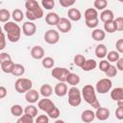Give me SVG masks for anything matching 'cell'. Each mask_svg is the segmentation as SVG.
<instances>
[{
    "label": "cell",
    "instance_id": "obj_1",
    "mask_svg": "<svg viewBox=\"0 0 123 123\" xmlns=\"http://www.w3.org/2000/svg\"><path fill=\"white\" fill-rule=\"evenodd\" d=\"M25 8H26L25 15L31 21L41 18L43 16V10L40 8L38 2L36 0H27L25 2Z\"/></svg>",
    "mask_w": 123,
    "mask_h": 123
},
{
    "label": "cell",
    "instance_id": "obj_2",
    "mask_svg": "<svg viewBox=\"0 0 123 123\" xmlns=\"http://www.w3.org/2000/svg\"><path fill=\"white\" fill-rule=\"evenodd\" d=\"M3 29L7 35L8 40L11 42H17L21 36V28L17 23L9 21L4 24Z\"/></svg>",
    "mask_w": 123,
    "mask_h": 123
},
{
    "label": "cell",
    "instance_id": "obj_3",
    "mask_svg": "<svg viewBox=\"0 0 123 123\" xmlns=\"http://www.w3.org/2000/svg\"><path fill=\"white\" fill-rule=\"evenodd\" d=\"M82 95L85 99V101L89 104L92 108L98 109L100 108V103L97 100L96 97V93H95V88L91 86V85H86L83 89H82Z\"/></svg>",
    "mask_w": 123,
    "mask_h": 123
},
{
    "label": "cell",
    "instance_id": "obj_4",
    "mask_svg": "<svg viewBox=\"0 0 123 123\" xmlns=\"http://www.w3.org/2000/svg\"><path fill=\"white\" fill-rule=\"evenodd\" d=\"M85 18H86V25L88 28H95L99 24L98 12L97 10L94 8H89L85 12Z\"/></svg>",
    "mask_w": 123,
    "mask_h": 123
},
{
    "label": "cell",
    "instance_id": "obj_5",
    "mask_svg": "<svg viewBox=\"0 0 123 123\" xmlns=\"http://www.w3.org/2000/svg\"><path fill=\"white\" fill-rule=\"evenodd\" d=\"M33 83L30 79L27 78H19L14 83V88L18 93H26L30 89H32Z\"/></svg>",
    "mask_w": 123,
    "mask_h": 123
},
{
    "label": "cell",
    "instance_id": "obj_6",
    "mask_svg": "<svg viewBox=\"0 0 123 123\" xmlns=\"http://www.w3.org/2000/svg\"><path fill=\"white\" fill-rule=\"evenodd\" d=\"M67 94H68V104L70 106L78 107L81 104V101H82L81 92L77 87L72 86L71 88H69Z\"/></svg>",
    "mask_w": 123,
    "mask_h": 123
},
{
    "label": "cell",
    "instance_id": "obj_7",
    "mask_svg": "<svg viewBox=\"0 0 123 123\" xmlns=\"http://www.w3.org/2000/svg\"><path fill=\"white\" fill-rule=\"evenodd\" d=\"M111 86H112V83L109 78L101 79L96 83V91L100 94H105L110 91V89L111 88Z\"/></svg>",
    "mask_w": 123,
    "mask_h": 123
},
{
    "label": "cell",
    "instance_id": "obj_8",
    "mask_svg": "<svg viewBox=\"0 0 123 123\" xmlns=\"http://www.w3.org/2000/svg\"><path fill=\"white\" fill-rule=\"evenodd\" d=\"M38 108L41 111H45L48 115L51 114L57 109V107L55 106V104L50 99H48V98H43V99L39 100L38 101Z\"/></svg>",
    "mask_w": 123,
    "mask_h": 123
},
{
    "label": "cell",
    "instance_id": "obj_9",
    "mask_svg": "<svg viewBox=\"0 0 123 123\" xmlns=\"http://www.w3.org/2000/svg\"><path fill=\"white\" fill-rule=\"evenodd\" d=\"M69 70L64 67H54L52 69V76L60 82H66V78L69 75Z\"/></svg>",
    "mask_w": 123,
    "mask_h": 123
},
{
    "label": "cell",
    "instance_id": "obj_10",
    "mask_svg": "<svg viewBox=\"0 0 123 123\" xmlns=\"http://www.w3.org/2000/svg\"><path fill=\"white\" fill-rule=\"evenodd\" d=\"M44 40L48 44H56L60 40V34L56 30H48L44 34Z\"/></svg>",
    "mask_w": 123,
    "mask_h": 123
},
{
    "label": "cell",
    "instance_id": "obj_11",
    "mask_svg": "<svg viewBox=\"0 0 123 123\" xmlns=\"http://www.w3.org/2000/svg\"><path fill=\"white\" fill-rule=\"evenodd\" d=\"M57 28L60 32L65 34V33H68L71 28H72V25H71V22L68 18H65V17H62L57 25Z\"/></svg>",
    "mask_w": 123,
    "mask_h": 123
},
{
    "label": "cell",
    "instance_id": "obj_12",
    "mask_svg": "<svg viewBox=\"0 0 123 123\" xmlns=\"http://www.w3.org/2000/svg\"><path fill=\"white\" fill-rule=\"evenodd\" d=\"M22 32L25 36L27 37H32L35 35V33L37 32V26L35 23H33L32 21H27L25 23H23L22 26Z\"/></svg>",
    "mask_w": 123,
    "mask_h": 123
},
{
    "label": "cell",
    "instance_id": "obj_13",
    "mask_svg": "<svg viewBox=\"0 0 123 123\" xmlns=\"http://www.w3.org/2000/svg\"><path fill=\"white\" fill-rule=\"evenodd\" d=\"M54 91H55V94L59 97H62L64 95L67 94L68 92V88H67V86L64 82H60L56 85L55 88H54Z\"/></svg>",
    "mask_w": 123,
    "mask_h": 123
},
{
    "label": "cell",
    "instance_id": "obj_14",
    "mask_svg": "<svg viewBox=\"0 0 123 123\" xmlns=\"http://www.w3.org/2000/svg\"><path fill=\"white\" fill-rule=\"evenodd\" d=\"M60 19H61V17L56 12H48L45 16V22L50 26H54V25L57 26Z\"/></svg>",
    "mask_w": 123,
    "mask_h": 123
},
{
    "label": "cell",
    "instance_id": "obj_15",
    "mask_svg": "<svg viewBox=\"0 0 123 123\" xmlns=\"http://www.w3.org/2000/svg\"><path fill=\"white\" fill-rule=\"evenodd\" d=\"M38 97H39V93L36 89H30L29 91H27L25 93V99L30 104H34V103L37 102Z\"/></svg>",
    "mask_w": 123,
    "mask_h": 123
},
{
    "label": "cell",
    "instance_id": "obj_16",
    "mask_svg": "<svg viewBox=\"0 0 123 123\" xmlns=\"http://www.w3.org/2000/svg\"><path fill=\"white\" fill-rule=\"evenodd\" d=\"M95 117H97V118H98L99 120H101V121L107 120V119L110 117V111H109V109H107V108H102V107L96 109Z\"/></svg>",
    "mask_w": 123,
    "mask_h": 123
},
{
    "label": "cell",
    "instance_id": "obj_17",
    "mask_svg": "<svg viewBox=\"0 0 123 123\" xmlns=\"http://www.w3.org/2000/svg\"><path fill=\"white\" fill-rule=\"evenodd\" d=\"M31 56L35 60H40L44 57V49L41 46L36 45L31 50Z\"/></svg>",
    "mask_w": 123,
    "mask_h": 123
},
{
    "label": "cell",
    "instance_id": "obj_18",
    "mask_svg": "<svg viewBox=\"0 0 123 123\" xmlns=\"http://www.w3.org/2000/svg\"><path fill=\"white\" fill-rule=\"evenodd\" d=\"M113 18H114V14H113L112 11H111V10H104L100 13V19L104 23H107V22H110V21H113L114 20Z\"/></svg>",
    "mask_w": 123,
    "mask_h": 123
},
{
    "label": "cell",
    "instance_id": "obj_19",
    "mask_svg": "<svg viewBox=\"0 0 123 123\" xmlns=\"http://www.w3.org/2000/svg\"><path fill=\"white\" fill-rule=\"evenodd\" d=\"M95 118V112L92 111L91 110H86L82 112V115H81V119L83 122L85 123H89L91 122L93 119Z\"/></svg>",
    "mask_w": 123,
    "mask_h": 123
},
{
    "label": "cell",
    "instance_id": "obj_20",
    "mask_svg": "<svg viewBox=\"0 0 123 123\" xmlns=\"http://www.w3.org/2000/svg\"><path fill=\"white\" fill-rule=\"evenodd\" d=\"M0 65H1V69L3 72L8 73V74H10V73L12 74V72L15 66V63L11 60V61H6V62H1Z\"/></svg>",
    "mask_w": 123,
    "mask_h": 123
},
{
    "label": "cell",
    "instance_id": "obj_21",
    "mask_svg": "<svg viewBox=\"0 0 123 123\" xmlns=\"http://www.w3.org/2000/svg\"><path fill=\"white\" fill-rule=\"evenodd\" d=\"M67 15H68L69 19L72 20V21H79L81 19V17H82L81 12L76 8L69 9L68 12H67Z\"/></svg>",
    "mask_w": 123,
    "mask_h": 123
},
{
    "label": "cell",
    "instance_id": "obj_22",
    "mask_svg": "<svg viewBox=\"0 0 123 123\" xmlns=\"http://www.w3.org/2000/svg\"><path fill=\"white\" fill-rule=\"evenodd\" d=\"M108 54V50H107V46L105 44H99L96 46L95 48V55L97 58L99 59H103L107 56Z\"/></svg>",
    "mask_w": 123,
    "mask_h": 123
},
{
    "label": "cell",
    "instance_id": "obj_23",
    "mask_svg": "<svg viewBox=\"0 0 123 123\" xmlns=\"http://www.w3.org/2000/svg\"><path fill=\"white\" fill-rule=\"evenodd\" d=\"M111 97L114 101H119L123 99V87H115L111 92Z\"/></svg>",
    "mask_w": 123,
    "mask_h": 123
},
{
    "label": "cell",
    "instance_id": "obj_24",
    "mask_svg": "<svg viewBox=\"0 0 123 123\" xmlns=\"http://www.w3.org/2000/svg\"><path fill=\"white\" fill-rule=\"evenodd\" d=\"M91 37L96 41H102V40H104V38L106 37V33H105V31H103L101 29H95L94 31H92Z\"/></svg>",
    "mask_w": 123,
    "mask_h": 123
},
{
    "label": "cell",
    "instance_id": "obj_25",
    "mask_svg": "<svg viewBox=\"0 0 123 123\" xmlns=\"http://www.w3.org/2000/svg\"><path fill=\"white\" fill-rule=\"evenodd\" d=\"M39 92H40V94H41L43 97L47 98V97H49V96L52 95V93H53V88H52V86H51L50 85L44 84V85H42V86H40Z\"/></svg>",
    "mask_w": 123,
    "mask_h": 123
},
{
    "label": "cell",
    "instance_id": "obj_26",
    "mask_svg": "<svg viewBox=\"0 0 123 123\" xmlns=\"http://www.w3.org/2000/svg\"><path fill=\"white\" fill-rule=\"evenodd\" d=\"M96 66H97L96 62H95L94 60H92V59H89V60H86V61L85 62V63L82 65L81 68H82L84 71H90V70L95 69Z\"/></svg>",
    "mask_w": 123,
    "mask_h": 123
},
{
    "label": "cell",
    "instance_id": "obj_27",
    "mask_svg": "<svg viewBox=\"0 0 123 123\" xmlns=\"http://www.w3.org/2000/svg\"><path fill=\"white\" fill-rule=\"evenodd\" d=\"M66 83L74 86H76V85H78V84L80 83V77H79L77 74L70 72L69 75H68L67 78H66Z\"/></svg>",
    "mask_w": 123,
    "mask_h": 123
},
{
    "label": "cell",
    "instance_id": "obj_28",
    "mask_svg": "<svg viewBox=\"0 0 123 123\" xmlns=\"http://www.w3.org/2000/svg\"><path fill=\"white\" fill-rule=\"evenodd\" d=\"M104 29L107 33H114L115 31H117V26H116V23L115 21H110V22H107V23H104Z\"/></svg>",
    "mask_w": 123,
    "mask_h": 123
},
{
    "label": "cell",
    "instance_id": "obj_29",
    "mask_svg": "<svg viewBox=\"0 0 123 123\" xmlns=\"http://www.w3.org/2000/svg\"><path fill=\"white\" fill-rule=\"evenodd\" d=\"M25 73V67L22 65V64H19V63H16L12 74L13 76H16V77H19V76H22L23 74Z\"/></svg>",
    "mask_w": 123,
    "mask_h": 123
},
{
    "label": "cell",
    "instance_id": "obj_30",
    "mask_svg": "<svg viewBox=\"0 0 123 123\" xmlns=\"http://www.w3.org/2000/svg\"><path fill=\"white\" fill-rule=\"evenodd\" d=\"M24 113L25 114H29V115L35 117V116L37 115V109L34 105H28L24 109Z\"/></svg>",
    "mask_w": 123,
    "mask_h": 123
},
{
    "label": "cell",
    "instance_id": "obj_31",
    "mask_svg": "<svg viewBox=\"0 0 123 123\" xmlns=\"http://www.w3.org/2000/svg\"><path fill=\"white\" fill-rule=\"evenodd\" d=\"M12 18H13V20L15 22H21L23 20V17H24L22 11L19 10V9L13 10L12 11Z\"/></svg>",
    "mask_w": 123,
    "mask_h": 123
},
{
    "label": "cell",
    "instance_id": "obj_32",
    "mask_svg": "<svg viewBox=\"0 0 123 123\" xmlns=\"http://www.w3.org/2000/svg\"><path fill=\"white\" fill-rule=\"evenodd\" d=\"M11 113L13 116H22V114H23V108L20 105H13L11 108Z\"/></svg>",
    "mask_w": 123,
    "mask_h": 123
},
{
    "label": "cell",
    "instance_id": "obj_33",
    "mask_svg": "<svg viewBox=\"0 0 123 123\" xmlns=\"http://www.w3.org/2000/svg\"><path fill=\"white\" fill-rule=\"evenodd\" d=\"M41 63H42V66L44 67V68H52L53 66H54V63H55V62H54V59L53 58H51V57H46V58H43L42 59V62H41Z\"/></svg>",
    "mask_w": 123,
    "mask_h": 123
},
{
    "label": "cell",
    "instance_id": "obj_34",
    "mask_svg": "<svg viewBox=\"0 0 123 123\" xmlns=\"http://www.w3.org/2000/svg\"><path fill=\"white\" fill-rule=\"evenodd\" d=\"M11 17V13L8 10L6 9H1L0 10V21L1 22H8V20Z\"/></svg>",
    "mask_w": 123,
    "mask_h": 123
},
{
    "label": "cell",
    "instance_id": "obj_35",
    "mask_svg": "<svg viewBox=\"0 0 123 123\" xmlns=\"http://www.w3.org/2000/svg\"><path fill=\"white\" fill-rule=\"evenodd\" d=\"M107 56H108V61L109 62H117L120 59L119 58V53L117 51H114V50L110 51L107 54Z\"/></svg>",
    "mask_w": 123,
    "mask_h": 123
},
{
    "label": "cell",
    "instance_id": "obj_36",
    "mask_svg": "<svg viewBox=\"0 0 123 123\" xmlns=\"http://www.w3.org/2000/svg\"><path fill=\"white\" fill-rule=\"evenodd\" d=\"M86 61V60L85 56L82 55V54H77L74 57V63H75V65H77L79 67H82V65L85 63Z\"/></svg>",
    "mask_w": 123,
    "mask_h": 123
},
{
    "label": "cell",
    "instance_id": "obj_37",
    "mask_svg": "<svg viewBox=\"0 0 123 123\" xmlns=\"http://www.w3.org/2000/svg\"><path fill=\"white\" fill-rule=\"evenodd\" d=\"M16 123H34V117L29 114H23L18 118Z\"/></svg>",
    "mask_w": 123,
    "mask_h": 123
},
{
    "label": "cell",
    "instance_id": "obj_38",
    "mask_svg": "<svg viewBox=\"0 0 123 123\" xmlns=\"http://www.w3.org/2000/svg\"><path fill=\"white\" fill-rule=\"evenodd\" d=\"M93 5L95 10H104L108 6V2L106 0H95Z\"/></svg>",
    "mask_w": 123,
    "mask_h": 123
},
{
    "label": "cell",
    "instance_id": "obj_39",
    "mask_svg": "<svg viewBox=\"0 0 123 123\" xmlns=\"http://www.w3.org/2000/svg\"><path fill=\"white\" fill-rule=\"evenodd\" d=\"M41 5L46 10H52L54 8V6H55V1L54 0H42L41 1Z\"/></svg>",
    "mask_w": 123,
    "mask_h": 123
},
{
    "label": "cell",
    "instance_id": "obj_40",
    "mask_svg": "<svg viewBox=\"0 0 123 123\" xmlns=\"http://www.w3.org/2000/svg\"><path fill=\"white\" fill-rule=\"evenodd\" d=\"M110 66H111L110 62H108V61H106V60L101 61L100 63H99V69H100L101 71L105 72V73L108 71V69L110 68Z\"/></svg>",
    "mask_w": 123,
    "mask_h": 123
},
{
    "label": "cell",
    "instance_id": "obj_41",
    "mask_svg": "<svg viewBox=\"0 0 123 123\" xmlns=\"http://www.w3.org/2000/svg\"><path fill=\"white\" fill-rule=\"evenodd\" d=\"M105 74H106L107 77H114V76H116V74H117V68H116V66L111 64L110 68L108 69V71Z\"/></svg>",
    "mask_w": 123,
    "mask_h": 123
},
{
    "label": "cell",
    "instance_id": "obj_42",
    "mask_svg": "<svg viewBox=\"0 0 123 123\" xmlns=\"http://www.w3.org/2000/svg\"><path fill=\"white\" fill-rule=\"evenodd\" d=\"M59 3H60V5H61L62 7H63V8H68V7L72 6V5H74L76 2H75V0H60Z\"/></svg>",
    "mask_w": 123,
    "mask_h": 123
},
{
    "label": "cell",
    "instance_id": "obj_43",
    "mask_svg": "<svg viewBox=\"0 0 123 123\" xmlns=\"http://www.w3.org/2000/svg\"><path fill=\"white\" fill-rule=\"evenodd\" d=\"M36 123H49V118L45 114H40L37 117Z\"/></svg>",
    "mask_w": 123,
    "mask_h": 123
},
{
    "label": "cell",
    "instance_id": "obj_44",
    "mask_svg": "<svg viewBox=\"0 0 123 123\" xmlns=\"http://www.w3.org/2000/svg\"><path fill=\"white\" fill-rule=\"evenodd\" d=\"M114 21L117 26V31H123V17L122 16L116 17Z\"/></svg>",
    "mask_w": 123,
    "mask_h": 123
},
{
    "label": "cell",
    "instance_id": "obj_45",
    "mask_svg": "<svg viewBox=\"0 0 123 123\" xmlns=\"http://www.w3.org/2000/svg\"><path fill=\"white\" fill-rule=\"evenodd\" d=\"M115 47H116V50L118 53H123V38H120L116 41Z\"/></svg>",
    "mask_w": 123,
    "mask_h": 123
},
{
    "label": "cell",
    "instance_id": "obj_46",
    "mask_svg": "<svg viewBox=\"0 0 123 123\" xmlns=\"http://www.w3.org/2000/svg\"><path fill=\"white\" fill-rule=\"evenodd\" d=\"M115 117L118 120H123V108L118 107L115 111Z\"/></svg>",
    "mask_w": 123,
    "mask_h": 123
},
{
    "label": "cell",
    "instance_id": "obj_47",
    "mask_svg": "<svg viewBox=\"0 0 123 123\" xmlns=\"http://www.w3.org/2000/svg\"><path fill=\"white\" fill-rule=\"evenodd\" d=\"M11 60H12V59H11V56H10L8 53L2 52V53L0 54V63L3 62H6V61H11Z\"/></svg>",
    "mask_w": 123,
    "mask_h": 123
},
{
    "label": "cell",
    "instance_id": "obj_48",
    "mask_svg": "<svg viewBox=\"0 0 123 123\" xmlns=\"http://www.w3.org/2000/svg\"><path fill=\"white\" fill-rule=\"evenodd\" d=\"M6 47V37H5V33H1V44H0V50H3Z\"/></svg>",
    "mask_w": 123,
    "mask_h": 123
},
{
    "label": "cell",
    "instance_id": "obj_49",
    "mask_svg": "<svg viewBox=\"0 0 123 123\" xmlns=\"http://www.w3.org/2000/svg\"><path fill=\"white\" fill-rule=\"evenodd\" d=\"M116 68H117V70L123 71V58H120L116 62Z\"/></svg>",
    "mask_w": 123,
    "mask_h": 123
},
{
    "label": "cell",
    "instance_id": "obj_50",
    "mask_svg": "<svg viewBox=\"0 0 123 123\" xmlns=\"http://www.w3.org/2000/svg\"><path fill=\"white\" fill-rule=\"evenodd\" d=\"M7 95V89L2 86H0V99H3Z\"/></svg>",
    "mask_w": 123,
    "mask_h": 123
},
{
    "label": "cell",
    "instance_id": "obj_51",
    "mask_svg": "<svg viewBox=\"0 0 123 123\" xmlns=\"http://www.w3.org/2000/svg\"><path fill=\"white\" fill-rule=\"evenodd\" d=\"M117 106H118V107H121V108H123V99H122V100H119V101H117Z\"/></svg>",
    "mask_w": 123,
    "mask_h": 123
},
{
    "label": "cell",
    "instance_id": "obj_52",
    "mask_svg": "<svg viewBox=\"0 0 123 123\" xmlns=\"http://www.w3.org/2000/svg\"><path fill=\"white\" fill-rule=\"evenodd\" d=\"M54 123H65L63 120H61V119H59V120H56Z\"/></svg>",
    "mask_w": 123,
    "mask_h": 123
},
{
    "label": "cell",
    "instance_id": "obj_53",
    "mask_svg": "<svg viewBox=\"0 0 123 123\" xmlns=\"http://www.w3.org/2000/svg\"><path fill=\"white\" fill-rule=\"evenodd\" d=\"M7 123H10V122H7Z\"/></svg>",
    "mask_w": 123,
    "mask_h": 123
}]
</instances>
